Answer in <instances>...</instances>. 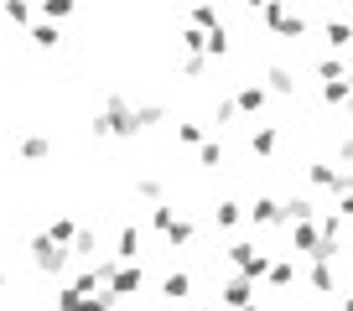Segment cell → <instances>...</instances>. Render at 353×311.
I'll list each match as a JSON object with an SVG mask.
<instances>
[{"mask_svg": "<svg viewBox=\"0 0 353 311\" xmlns=\"http://www.w3.org/2000/svg\"><path fill=\"white\" fill-rule=\"evenodd\" d=\"M88 135H99V140H130V135H141L135 104L125 99V94H110V104H104V109L88 120Z\"/></svg>", "mask_w": 353, "mask_h": 311, "instance_id": "obj_1", "label": "cell"}, {"mask_svg": "<svg viewBox=\"0 0 353 311\" xmlns=\"http://www.w3.org/2000/svg\"><path fill=\"white\" fill-rule=\"evenodd\" d=\"M260 21H265V32L286 36V42L307 36V16H301V11H291L286 0H270V6H260Z\"/></svg>", "mask_w": 353, "mask_h": 311, "instance_id": "obj_2", "label": "cell"}, {"mask_svg": "<svg viewBox=\"0 0 353 311\" xmlns=\"http://www.w3.org/2000/svg\"><path fill=\"white\" fill-rule=\"evenodd\" d=\"M68 259H73V249H68V244L47 239V233H37V239H32V265L42 270V275H63Z\"/></svg>", "mask_w": 353, "mask_h": 311, "instance_id": "obj_3", "label": "cell"}, {"mask_svg": "<svg viewBox=\"0 0 353 311\" xmlns=\"http://www.w3.org/2000/svg\"><path fill=\"white\" fill-rule=\"evenodd\" d=\"M229 265L239 270V275H250V280H265V270H270V255L239 239V244H229Z\"/></svg>", "mask_w": 353, "mask_h": 311, "instance_id": "obj_4", "label": "cell"}, {"mask_svg": "<svg viewBox=\"0 0 353 311\" xmlns=\"http://www.w3.org/2000/svg\"><path fill=\"white\" fill-rule=\"evenodd\" d=\"M141 286H145V270L135 265V259H130V265H114V275L104 280V290H110L114 301H130V296H135Z\"/></svg>", "mask_w": 353, "mask_h": 311, "instance_id": "obj_5", "label": "cell"}, {"mask_svg": "<svg viewBox=\"0 0 353 311\" xmlns=\"http://www.w3.org/2000/svg\"><path fill=\"white\" fill-rule=\"evenodd\" d=\"M312 218H317V202H312V197H286V202H281V228H291V223H312Z\"/></svg>", "mask_w": 353, "mask_h": 311, "instance_id": "obj_6", "label": "cell"}, {"mask_svg": "<svg viewBox=\"0 0 353 311\" xmlns=\"http://www.w3.org/2000/svg\"><path fill=\"white\" fill-rule=\"evenodd\" d=\"M307 286L317 290V296H338V275H332V265H327V259H312Z\"/></svg>", "mask_w": 353, "mask_h": 311, "instance_id": "obj_7", "label": "cell"}, {"mask_svg": "<svg viewBox=\"0 0 353 311\" xmlns=\"http://www.w3.org/2000/svg\"><path fill=\"white\" fill-rule=\"evenodd\" d=\"M265 99H270V94H265L260 83H239V94H234V109H239V114H260Z\"/></svg>", "mask_w": 353, "mask_h": 311, "instance_id": "obj_8", "label": "cell"}, {"mask_svg": "<svg viewBox=\"0 0 353 311\" xmlns=\"http://www.w3.org/2000/svg\"><path fill=\"white\" fill-rule=\"evenodd\" d=\"M26 42L42 47V52H52V47L63 42V32H57V21H32V26H26Z\"/></svg>", "mask_w": 353, "mask_h": 311, "instance_id": "obj_9", "label": "cell"}, {"mask_svg": "<svg viewBox=\"0 0 353 311\" xmlns=\"http://www.w3.org/2000/svg\"><path fill=\"white\" fill-rule=\"evenodd\" d=\"M110 255H114V259H120V265H130V259H135V255H141V233H135V228H130V223H125V228H120V233H114V249H110Z\"/></svg>", "mask_w": 353, "mask_h": 311, "instance_id": "obj_10", "label": "cell"}, {"mask_svg": "<svg viewBox=\"0 0 353 311\" xmlns=\"http://www.w3.org/2000/svg\"><path fill=\"white\" fill-rule=\"evenodd\" d=\"M254 301V280L250 275H234L229 286H223V306H250Z\"/></svg>", "mask_w": 353, "mask_h": 311, "instance_id": "obj_11", "label": "cell"}, {"mask_svg": "<svg viewBox=\"0 0 353 311\" xmlns=\"http://www.w3.org/2000/svg\"><path fill=\"white\" fill-rule=\"evenodd\" d=\"M322 42H327V52H348L353 47V26L348 21H327L322 26Z\"/></svg>", "mask_w": 353, "mask_h": 311, "instance_id": "obj_12", "label": "cell"}, {"mask_svg": "<svg viewBox=\"0 0 353 311\" xmlns=\"http://www.w3.org/2000/svg\"><path fill=\"white\" fill-rule=\"evenodd\" d=\"M317 218L312 223H291V249H296V255H312V249H317Z\"/></svg>", "mask_w": 353, "mask_h": 311, "instance_id": "obj_13", "label": "cell"}, {"mask_svg": "<svg viewBox=\"0 0 353 311\" xmlns=\"http://www.w3.org/2000/svg\"><path fill=\"white\" fill-rule=\"evenodd\" d=\"M265 83H270V94H281V99H291V94H296V73H291V67H270V73H265Z\"/></svg>", "mask_w": 353, "mask_h": 311, "instance_id": "obj_14", "label": "cell"}, {"mask_svg": "<svg viewBox=\"0 0 353 311\" xmlns=\"http://www.w3.org/2000/svg\"><path fill=\"white\" fill-rule=\"evenodd\" d=\"M276 145H281V130H276V125H260V130L250 135V151H254V156H276Z\"/></svg>", "mask_w": 353, "mask_h": 311, "instance_id": "obj_15", "label": "cell"}, {"mask_svg": "<svg viewBox=\"0 0 353 311\" xmlns=\"http://www.w3.org/2000/svg\"><path fill=\"white\" fill-rule=\"evenodd\" d=\"M161 296H166V301H188V296H192V275H188V270L166 275V280H161Z\"/></svg>", "mask_w": 353, "mask_h": 311, "instance_id": "obj_16", "label": "cell"}, {"mask_svg": "<svg viewBox=\"0 0 353 311\" xmlns=\"http://www.w3.org/2000/svg\"><path fill=\"white\" fill-rule=\"evenodd\" d=\"M166 239H172L176 249H188L192 239H198V223H192V218H172V223H166Z\"/></svg>", "mask_w": 353, "mask_h": 311, "instance_id": "obj_17", "label": "cell"}, {"mask_svg": "<svg viewBox=\"0 0 353 311\" xmlns=\"http://www.w3.org/2000/svg\"><path fill=\"white\" fill-rule=\"evenodd\" d=\"M192 151H198V167H208V171H219V167H223V145H219V140H208V135H203Z\"/></svg>", "mask_w": 353, "mask_h": 311, "instance_id": "obj_18", "label": "cell"}, {"mask_svg": "<svg viewBox=\"0 0 353 311\" xmlns=\"http://www.w3.org/2000/svg\"><path fill=\"white\" fill-rule=\"evenodd\" d=\"M68 249H73L78 259H94V255H99V233H94V228H78V233H73V244H68Z\"/></svg>", "mask_w": 353, "mask_h": 311, "instance_id": "obj_19", "label": "cell"}, {"mask_svg": "<svg viewBox=\"0 0 353 311\" xmlns=\"http://www.w3.org/2000/svg\"><path fill=\"white\" fill-rule=\"evenodd\" d=\"M265 280H270V290H291V286H296V265H286V259H281V265L265 270Z\"/></svg>", "mask_w": 353, "mask_h": 311, "instance_id": "obj_20", "label": "cell"}, {"mask_svg": "<svg viewBox=\"0 0 353 311\" xmlns=\"http://www.w3.org/2000/svg\"><path fill=\"white\" fill-rule=\"evenodd\" d=\"M281 218V202L276 197H254L250 202V223H276Z\"/></svg>", "mask_w": 353, "mask_h": 311, "instance_id": "obj_21", "label": "cell"}, {"mask_svg": "<svg viewBox=\"0 0 353 311\" xmlns=\"http://www.w3.org/2000/svg\"><path fill=\"white\" fill-rule=\"evenodd\" d=\"M317 78H322V83H338V78H348V67H343V52H327V57H322V63H317Z\"/></svg>", "mask_w": 353, "mask_h": 311, "instance_id": "obj_22", "label": "cell"}, {"mask_svg": "<svg viewBox=\"0 0 353 311\" xmlns=\"http://www.w3.org/2000/svg\"><path fill=\"white\" fill-rule=\"evenodd\" d=\"M21 156H26V161H47V156H52V140H47V135H26Z\"/></svg>", "mask_w": 353, "mask_h": 311, "instance_id": "obj_23", "label": "cell"}, {"mask_svg": "<svg viewBox=\"0 0 353 311\" xmlns=\"http://www.w3.org/2000/svg\"><path fill=\"white\" fill-rule=\"evenodd\" d=\"M83 301H88V290H78L73 280H68V286L57 290V311H83Z\"/></svg>", "mask_w": 353, "mask_h": 311, "instance_id": "obj_24", "label": "cell"}, {"mask_svg": "<svg viewBox=\"0 0 353 311\" xmlns=\"http://www.w3.org/2000/svg\"><path fill=\"white\" fill-rule=\"evenodd\" d=\"M239 218H244V202H219V208H213V223H219V228H234Z\"/></svg>", "mask_w": 353, "mask_h": 311, "instance_id": "obj_25", "label": "cell"}, {"mask_svg": "<svg viewBox=\"0 0 353 311\" xmlns=\"http://www.w3.org/2000/svg\"><path fill=\"white\" fill-rule=\"evenodd\" d=\"M78 11V0H42V21H63Z\"/></svg>", "mask_w": 353, "mask_h": 311, "instance_id": "obj_26", "label": "cell"}, {"mask_svg": "<svg viewBox=\"0 0 353 311\" xmlns=\"http://www.w3.org/2000/svg\"><path fill=\"white\" fill-rule=\"evenodd\" d=\"M192 26H198V32H208V26H219V6H208V0H198V6H192Z\"/></svg>", "mask_w": 353, "mask_h": 311, "instance_id": "obj_27", "label": "cell"}, {"mask_svg": "<svg viewBox=\"0 0 353 311\" xmlns=\"http://www.w3.org/2000/svg\"><path fill=\"white\" fill-rule=\"evenodd\" d=\"M73 233H78L73 218H52L47 223V239H57V244H73Z\"/></svg>", "mask_w": 353, "mask_h": 311, "instance_id": "obj_28", "label": "cell"}, {"mask_svg": "<svg viewBox=\"0 0 353 311\" xmlns=\"http://www.w3.org/2000/svg\"><path fill=\"white\" fill-rule=\"evenodd\" d=\"M322 104H348V78H338V83H322Z\"/></svg>", "mask_w": 353, "mask_h": 311, "instance_id": "obj_29", "label": "cell"}, {"mask_svg": "<svg viewBox=\"0 0 353 311\" xmlns=\"http://www.w3.org/2000/svg\"><path fill=\"white\" fill-rule=\"evenodd\" d=\"M135 192H141L145 202H161V197H166V187H161L156 177H141V182H135Z\"/></svg>", "mask_w": 353, "mask_h": 311, "instance_id": "obj_30", "label": "cell"}, {"mask_svg": "<svg viewBox=\"0 0 353 311\" xmlns=\"http://www.w3.org/2000/svg\"><path fill=\"white\" fill-rule=\"evenodd\" d=\"M6 16H11L16 26H32V6H26V0H6Z\"/></svg>", "mask_w": 353, "mask_h": 311, "instance_id": "obj_31", "label": "cell"}, {"mask_svg": "<svg viewBox=\"0 0 353 311\" xmlns=\"http://www.w3.org/2000/svg\"><path fill=\"white\" fill-rule=\"evenodd\" d=\"M161 104H141V109H135V120H141V130H151V125H161Z\"/></svg>", "mask_w": 353, "mask_h": 311, "instance_id": "obj_32", "label": "cell"}, {"mask_svg": "<svg viewBox=\"0 0 353 311\" xmlns=\"http://www.w3.org/2000/svg\"><path fill=\"white\" fill-rule=\"evenodd\" d=\"M239 120V109H234V99H223L219 109H213V125H234Z\"/></svg>", "mask_w": 353, "mask_h": 311, "instance_id": "obj_33", "label": "cell"}, {"mask_svg": "<svg viewBox=\"0 0 353 311\" xmlns=\"http://www.w3.org/2000/svg\"><path fill=\"white\" fill-rule=\"evenodd\" d=\"M176 140H182V145H198L203 140V125H176Z\"/></svg>", "mask_w": 353, "mask_h": 311, "instance_id": "obj_34", "label": "cell"}, {"mask_svg": "<svg viewBox=\"0 0 353 311\" xmlns=\"http://www.w3.org/2000/svg\"><path fill=\"white\" fill-rule=\"evenodd\" d=\"M182 47H188V52H203V32H198V26H188V32H182Z\"/></svg>", "mask_w": 353, "mask_h": 311, "instance_id": "obj_35", "label": "cell"}, {"mask_svg": "<svg viewBox=\"0 0 353 311\" xmlns=\"http://www.w3.org/2000/svg\"><path fill=\"white\" fill-rule=\"evenodd\" d=\"M203 67H208V63H203V52H192L188 63H182V73H188V78H203Z\"/></svg>", "mask_w": 353, "mask_h": 311, "instance_id": "obj_36", "label": "cell"}, {"mask_svg": "<svg viewBox=\"0 0 353 311\" xmlns=\"http://www.w3.org/2000/svg\"><path fill=\"white\" fill-rule=\"evenodd\" d=\"M338 213H343V218H353V182L338 192Z\"/></svg>", "mask_w": 353, "mask_h": 311, "instance_id": "obj_37", "label": "cell"}, {"mask_svg": "<svg viewBox=\"0 0 353 311\" xmlns=\"http://www.w3.org/2000/svg\"><path fill=\"white\" fill-rule=\"evenodd\" d=\"M338 156H343V167H353V135H343V140H338Z\"/></svg>", "mask_w": 353, "mask_h": 311, "instance_id": "obj_38", "label": "cell"}, {"mask_svg": "<svg viewBox=\"0 0 353 311\" xmlns=\"http://www.w3.org/2000/svg\"><path fill=\"white\" fill-rule=\"evenodd\" d=\"M338 306H343V311H353V290H348V296H343V301H338Z\"/></svg>", "mask_w": 353, "mask_h": 311, "instance_id": "obj_39", "label": "cell"}, {"mask_svg": "<svg viewBox=\"0 0 353 311\" xmlns=\"http://www.w3.org/2000/svg\"><path fill=\"white\" fill-rule=\"evenodd\" d=\"M343 67H348V73H353V47H348V52H343Z\"/></svg>", "mask_w": 353, "mask_h": 311, "instance_id": "obj_40", "label": "cell"}, {"mask_svg": "<svg viewBox=\"0 0 353 311\" xmlns=\"http://www.w3.org/2000/svg\"><path fill=\"white\" fill-rule=\"evenodd\" d=\"M244 6H250V11H260V6H270V0H244Z\"/></svg>", "mask_w": 353, "mask_h": 311, "instance_id": "obj_41", "label": "cell"}, {"mask_svg": "<svg viewBox=\"0 0 353 311\" xmlns=\"http://www.w3.org/2000/svg\"><path fill=\"white\" fill-rule=\"evenodd\" d=\"M234 311H260V306H254V301H250V306H234Z\"/></svg>", "mask_w": 353, "mask_h": 311, "instance_id": "obj_42", "label": "cell"}, {"mask_svg": "<svg viewBox=\"0 0 353 311\" xmlns=\"http://www.w3.org/2000/svg\"><path fill=\"white\" fill-rule=\"evenodd\" d=\"M198 311H219V306H198Z\"/></svg>", "mask_w": 353, "mask_h": 311, "instance_id": "obj_43", "label": "cell"}, {"mask_svg": "<svg viewBox=\"0 0 353 311\" xmlns=\"http://www.w3.org/2000/svg\"><path fill=\"white\" fill-rule=\"evenodd\" d=\"M0 290H6V275H0Z\"/></svg>", "mask_w": 353, "mask_h": 311, "instance_id": "obj_44", "label": "cell"}, {"mask_svg": "<svg viewBox=\"0 0 353 311\" xmlns=\"http://www.w3.org/2000/svg\"><path fill=\"white\" fill-rule=\"evenodd\" d=\"M348 182H353V171H348Z\"/></svg>", "mask_w": 353, "mask_h": 311, "instance_id": "obj_45", "label": "cell"}]
</instances>
